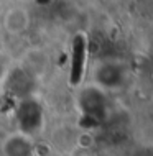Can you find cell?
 I'll return each mask as SVG.
<instances>
[{
	"label": "cell",
	"mask_w": 153,
	"mask_h": 156,
	"mask_svg": "<svg viewBox=\"0 0 153 156\" xmlns=\"http://www.w3.org/2000/svg\"><path fill=\"white\" fill-rule=\"evenodd\" d=\"M92 82L104 92H117L129 82V69L118 59H102L92 67Z\"/></svg>",
	"instance_id": "cell-1"
},
{
	"label": "cell",
	"mask_w": 153,
	"mask_h": 156,
	"mask_svg": "<svg viewBox=\"0 0 153 156\" xmlns=\"http://www.w3.org/2000/svg\"><path fill=\"white\" fill-rule=\"evenodd\" d=\"M15 115L16 123H18V132L27 133L30 136L38 133L43 126V107L31 95L20 100Z\"/></svg>",
	"instance_id": "cell-4"
},
{
	"label": "cell",
	"mask_w": 153,
	"mask_h": 156,
	"mask_svg": "<svg viewBox=\"0 0 153 156\" xmlns=\"http://www.w3.org/2000/svg\"><path fill=\"white\" fill-rule=\"evenodd\" d=\"M30 23H31V18H30V13L27 8L23 7H12L3 13L2 18V25L3 30H5L8 35H23L25 31L30 28Z\"/></svg>",
	"instance_id": "cell-6"
},
{
	"label": "cell",
	"mask_w": 153,
	"mask_h": 156,
	"mask_svg": "<svg viewBox=\"0 0 153 156\" xmlns=\"http://www.w3.org/2000/svg\"><path fill=\"white\" fill-rule=\"evenodd\" d=\"M89 56V38L84 31H78L71 40L69 49V84L79 87L86 76V64Z\"/></svg>",
	"instance_id": "cell-3"
},
{
	"label": "cell",
	"mask_w": 153,
	"mask_h": 156,
	"mask_svg": "<svg viewBox=\"0 0 153 156\" xmlns=\"http://www.w3.org/2000/svg\"><path fill=\"white\" fill-rule=\"evenodd\" d=\"M78 107L82 117L89 120L102 122L109 113L107 92H104L94 84H87L78 94Z\"/></svg>",
	"instance_id": "cell-2"
},
{
	"label": "cell",
	"mask_w": 153,
	"mask_h": 156,
	"mask_svg": "<svg viewBox=\"0 0 153 156\" xmlns=\"http://www.w3.org/2000/svg\"><path fill=\"white\" fill-rule=\"evenodd\" d=\"M138 154H140V156H151L150 148H140V150H138ZM133 156H137V154H133Z\"/></svg>",
	"instance_id": "cell-7"
},
{
	"label": "cell",
	"mask_w": 153,
	"mask_h": 156,
	"mask_svg": "<svg viewBox=\"0 0 153 156\" xmlns=\"http://www.w3.org/2000/svg\"><path fill=\"white\" fill-rule=\"evenodd\" d=\"M2 156H36V143L33 136L22 132H12L0 140Z\"/></svg>",
	"instance_id": "cell-5"
}]
</instances>
